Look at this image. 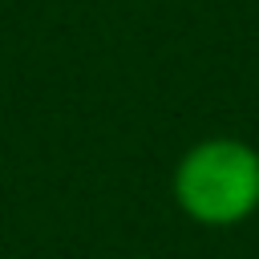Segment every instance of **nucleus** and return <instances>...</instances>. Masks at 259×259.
I'll return each mask as SVG.
<instances>
[{
    "mask_svg": "<svg viewBox=\"0 0 259 259\" xmlns=\"http://www.w3.org/2000/svg\"><path fill=\"white\" fill-rule=\"evenodd\" d=\"M170 194L198 227H239L259 210V150L235 134L198 138L182 150Z\"/></svg>",
    "mask_w": 259,
    "mask_h": 259,
    "instance_id": "nucleus-1",
    "label": "nucleus"
}]
</instances>
